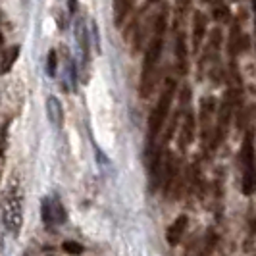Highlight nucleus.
Masks as SVG:
<instances>
[{
	"instance_id": "1",
	"label": "nucleus",
	"mask_w": 256,
	"mask_h": 256,
	"mask_svg": "<svg viewBox=\"0 0 256 256\" xmlns=\"http://www.w3.org/2000/svg\"><path fill=\"white\" fill-rule=\"evenodd\" d=\"M162 46H164V37H156L154 35L148 48L144 52V60H142V72H141V92L142 98H148L150 92L154 89V83H156V66L158 60L162 56Z\"/></svg>"
},
{
	"instance_id": "2",
	"label": "nucleus",
	"mask_w": 256,
	"mask_h": 256,
	"mask_svg": "<svg viewBox=\"0 0 256 256\" xmlns=\"http://www.w3.org/2000/svg\"><path fill=\"white\" fill-rule=\"evenodd\" d=\"M24 196H22V189L18 185V181L12 180L6 196H4V226L6 230L10 231L12 235H18L22 230V224H24Z\"/></svg>"
},
{
	"instance_id": "3",
	"label": "nucleus",
	"mask_w": 256,
	"mask_h": 256,
	"mask_svg": "<svg viewBox=\"0 0 256 256\" xmlns=\"http://www.w3.org/2000/svg\"><path fill=\"white\" fill-rule=\"evenodd\" d=\"M174 94H176V81L174 79H168L164 83V89H162V94L158 98V102L154 106L152 114L148 118V144L152 146L154 139L158 137L160 129L164 128L168 120V114H170V106H172V100H174Z\"/></svg>"
},
{
	"instance_id": "4",
	"label": "nucleus",
	"mask_w": 256,
	"mask_h": 256,
	"mask_svg": "<svg viewBox=\"0 0 256 256\" xmlns=\"http://www.w3.org/2000/svg\"><path fill=\"white\" fill-rule=\"evenodd\" d=\"M243 164V192L250 194L256 189V164H254V131L248 129L244 135L243 148L239 154Z\"/></svg>"
},
{
	"instance_id": "5",
	"label": "nucleus",
	"mask_w": 256,
	"mask_h": 256,
	"mask_svg": "<svg viewBox=\"0 0 256 256\" xmlns=\"http://www.w3.org/2000/svg\"><path fill=\"white\" fill-rule=\"evenodd\" d=\"M187 226H189V218L185 214H181V216H178L172 222V226L166 231V241L170 246H176V244L181 243V239H183V235L187 231Z\"/></svg>"
},
{
	"instance_id": "6",
	"label": "nucleus",
	"mask_w": 256,
	"mask_h": 256,
	"mask_svg": "<svg viewBox=\"0 0 256 256\" xmlns=\"http://www.w3.org/2000/svg\"><path fill=\"white\" fill-rule=\"evenodd\" d=\"M194 128H196V122H194V114L192 112H187L185 118H183V124H181L180 129V146L181 150H187L189 144L194 139Z\"/></svg>"
},
{
	"instance_id": "7",
	"label": "nucleus",
	"mask_w": 256,
	"mask_h": 256,
	"mask_svg": "<svg viewBox=\"0 0 256 256\" xmlns=\"http://www.w3.org/2000/svg\"><path fill=\"white\" fill-rule=\"evenodd\" d=\"M204 35H206V16L196 10V12L192 14V33H191L192 50L194 52L200 48V44L204 40Z\"/></svg>"
},
{
	"instance_id": "8",
	"label": "nucleus",
	"mask_w": 256,
	"mask_h": 256,
	"mask_svg": "<svg viewBox=\"0 0 256 256\" xmlns=\"http://www.w3.org/2000/svg\"><path fill=\"white\" fill-rule=\"evenodd\" d=\"M46 112H48V120H50L52 126L62 128V124H64V108H62V104L56 96L46 98Z\"/></svg>"
},
{
	"instance_id": "9",
	"label": "nucleus",
	"mask_w": 256,
	"mask_h": 256,
	"mask_svg": "<svg viewBox=\"0 0 256 256\" xmlns=\"http://www.w3.org/2000/svg\"><path fill=\"white\" fill-rule=\"evenodd\" d=\"M214 108L216 102L212 96H206L200 102V122H202V135H204V141L208 139V129H210V118L214 114Z\"/></svg>"
},
{
	"instance_id": "10",
	"label": "nucleus",
	"mask_w": 256,
	"mask_h": 256,
	"mask_svg": "<svg viewBox=\"0 0 256 256\" xmlns=\"http://www.w3.org/2000/svg\"><path fill=\"white\" fill-rule=\"evenodd\" d=\"M176 60L181 74H187V44H185L183 33H180L176 38Z\"/></svg>"
},
{
	"instance_id": "11",
	"label": "nucleus",
	"mask_w": 256,
	"mask_h": 256,
	"mask_svg": "<svg viewBox=\"0 0 256 256\" xmlns=\"http://www.w3.org/2000/svg\"><path fill=\"white\" fill-rule=\"evenodd\" d=\"M131 4H133V0H114V22L118 27L124 26L126 18L131 12Z\"/></svg>"
},
{
	"instance_id": "12",
	"label": "nucleus",
	"mask_w": 256,
	"mask_h": 256,
	"mask_svg": "<svg viewBox=\"0 0 256 256\" xmlns=\"http://www.w3.org/2000/svg\"><path fill=\"white\" fill-rule=\"evenodd\" d=\"M76 37H77V42H79V48H81V54L85 56V62H87L89 60V38H87V31L83 27V22H77Z\"/></svg>"
},
{
	"instance_id": "13",
	"label": "nucleus",
	"mask_w": 256,
	"mask_h": 256,
	"mask_svg": "<svg viewBox=\"0 0 256 256\" xmlns=\"http://www.w3.org/2000/svg\"><path fill=\"white\" fill-rule=\"evenodd\" d=\"M210 6H212V16L214 20L218 22H226L230 18V10L226 6V0H210Z\"/></svg>"
},
{
	"instance_id": "14",
	"label": "nucleus",
	"mask_w": 256,
	"mask_h": 256,
	"mask_svg": "<svg viewBox=\"0 0 256 256\" xmlns=\"http://www.w3.org/2000/svg\"><path fill=\"white\" fill-rule=\"evenodd\" d=\"M6 146H8V137H6V128H2L0 131V181H2L4 166H6Z\"/></svg>"
},
{
	"instance_id": "15",
	"label": "nucleus",
	"mask_w": 256,
	"mask_h": 256,
	"mask_svg": "<svg viewBox=\"0 0 256 256\" xmlns=\"http://www.w3.org/2000/svg\"><path fill=\"white\" fill-rule=\"evenodd\" d=\"M50 202H52V214H54V224H64L66 210H64V206H62V202H60L56 196H52Z\"/></svg>"
},
{
	"instance_id": "16",
	"label": "nucleus",
	"mask_w": 256,
	"mask_h": 256,
	"mask_svg": "<svg viewBox=\"0 0 256 256\" xmlns=\"http://www.w3.org/2000/svg\"><path fill=\"white\" fill-rule=\"evenodd\" d=\"M239 44H241V31H239L237 24H233V27H231V38H230V50L233 56L239 52Z\"/></svg>"
},
{
	"instance_id": "17",
	"label": "nucleus",
	"mask_w": 256,
	"mask_h": 256,
	"mask_svg": "<svg viewBox=\"0 0 256 256\" xmlns=\"http://www.w3.org/2000/svg\"><path fill=\"white\" fill-rule=\"evenodd\" d=\"M18 54H20V46H14L10 50L6 52V56H4V64H2V72L4 74H8L10 70H12L14 62L18 60Z\"/></svg>"
},
{
	"instance_id": "18",
	"label": "nucleus",
	"mask_w": 256,
	"mask_h": 256,
	"mask_svg": "<svg viewBox=\"0 0 256 256\" xmlns=\"http://www.w3.org/2000/svg\"><path fill=\"white\" fill-rule=\"evenodd\" d=\"M40 214H42V222L52 226L54 224V214H52V202L50 198H44L42 200V206H40Z\"/></svg>"
},
{
	"instance_id": "19",
	"label": "nucleus",
	"mask_w": 256,
	"mask_h": 256,
	"mask_svg": "<svg viewBox=\"0 0 256 256\" xmlns=\"http://www.w3.org/2000/svg\"><path fill=\"white\" fill-rule=\"evenodd\" d=\"M62 250H66L68 254H74V256H79L85 252L83 244H79L77 241H64V243H62Z\"/></svg>"
},
{
	"instance_id": "20",
	"label": "nucleus",
	"mask_w": 256,
	"mask_h": 256,
	"mask_svg": "<svg viewBox=\"0 0 256 256\" xmlns=\"http://www.w3.org/2000/svg\"><path fill=\"white\" fill-rule=\"evenodd\" d=\"M56 66H58L56 50H50L48 52V60H46V72H48V76H54V74H56Z\"/></svg>"
},
{
	"instance_id": "21",
	"label": "nucleus",
	"mask_w": 256,
	"mask_h": 256,
	"mask_svg": "<svg viewBox=\"0 0 256 256\" xmlns=\"http://www.w3.org/2000/svg\"><path fill=\"white\" fill-rule=\"evenodd\" d=\"M189 4H191V0H178V6H180L181 10H187Z\"/></svg>"
},
{
	"instance_id": "22",
	"label": "nucleus",
	"mask_w": 256,
	"mask_h": 256,
	"mask_svg": "<svg viewBox=\"0 0 256 256\" xmlns=\"http://www.w3.org/2000/svg\"><path fill=\"white\" fill-rule=\"evenodd\" d=\"M68 6H70V12L74 14L77 10V0H68Z\"/></svg>"
},
{
	"instance_id": "23",
	"label": "nucleus",
	"mask_w": 256,
	"mask_h": 256,
	"mask_svg": "<svg viewBox=\"0 0 256 256\" xmlns=\"http://www.w3.org/2000/svg\"><path fill=\"white\" fill-rule=\"evenodd\" d=\"M252 10H254V20H256V0H252Z\"/></svg>"
},
{
	"instance_id": "24",
	"label": "nucleus",
	"mask_w": 256,
	"mask_h": 256,
	"mask_svg": "<svg viewBox=\"0 0 256 256\" xmlns=\"http://www.w3.org/2000/svg\"><path fill=\"white\" fill-rule=\"evenodd\" d=\"M2 44H4V37H2V33H0V48H2Z\"/></svg>"
}]
</instances>
